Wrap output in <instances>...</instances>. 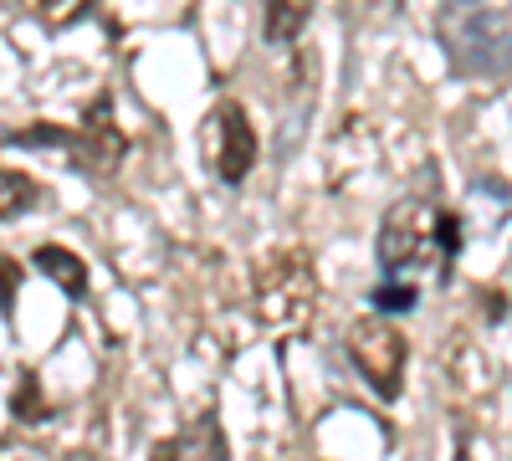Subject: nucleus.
Listing matches in <instances>:
<instances>
[{"label":"nucleus","instance_id":"obj_1","mask_svg":"<svg viewBox=\"0 0 512 461\" xmlns=\"http://www.w3.org/2000/svg\"><path fill=\"white\" fill-rule=\"evenodd\" d=\"M441 47L451 57V72L477 82H507L512 77V26L492 0H446L441 6Z\"/></svg>","mask_w":512,"mask_h":461},{"label":"nucleus","instance_id":"obj_2","mask_svg":"<svg viewBox=\"0 0 512 461\" xmlns=\"http://www.w3.org/2000/svg\"><path fill=\"white\" fill-rule=\"evenodd\" d=\"M379 277H410L420 267H441V205L425 195H400L374 236Z\"/></svg>","mask_w":512,"mask_h":461},{"label":"nucleus","instance_id":"obj_3","mask_svg":"<svg viewBox=\"0 0 512 461\" xmlns=\"http://www.w3.org/2000/svg\"><path fill=\"white\" fill-rule=\"evenodd\" d=\"M200 144H205V159H210V170H216L221 185H246V175L256 170V129L236 98H221L210 108Z\"/></svg>","mask_w":512,"mask_h":461},{"label":"nucleus","instance_id":"obj_4","mask_svg":"<svg viewBox=\"0 0 512 461\" xmlns=\"http://www.w3.org/2000/svg\"><path fill=\"white\" fill-rule=\"evenodd\" d=\"M405 354H410L405 339L384 318H359L349 328V359H354V369L369 380V390L379 400H400V390H405Z\"/></svg>","mask_w":512,"mask_h":461},{"label":"nucleus","instance_id":"obj_5","mask_svg":"<svg viewBox=\"0 0 512 461\" xmlns=\"http://www.w3.org/2000/svg\"><path fill=\"white\" fill-rule=\"evenodd\" d=\"M256 303H262L267 323H287V328H303L313 313V272L308 257H282L277 267H267L262 287H256Z\"/></svg>","mask_w":512,"mask_h":461},{"label":"nucleus","instance_id":"obj_6","mask_svg":"<svg viewBox=\"0 0 512 461\" xmlns=\"http://www.w3.org/2000/svg\"><path fill=\"white\" fill-rule=\"evenodd\" d=\"M128 154V139L113 129V103L108 98H98L93 108H88V118H82V134H77V159L88 164V170H113V164Z\"/></svg>","mask_w":512,"mask_h":461},{"label":"nucleus","instance_id":"obj_7","mask_svg":"<svg viewBox=\"0 0 512 461\" xmlns=\"http://www.w3.org/2000/svg\"><path fill=\"white\" fill-rule=\"evenodd\" d=\"M31 262H36V272H41V277H52L72 303H77V298H88V262H82L77 251H67V246L47 241V246H36V251H31Z\"/></svg>","mask_w":512,"mask_h":461},{"label":"nucleus","instance_id":"obj_8","mask_svg":"<svg viewBox=\"0 0 512 461\" xmlns=\"http://www.w3.org/2000/svg\"><path fill=\"white\" fill-rule=\"evenodd\" d=\"M313 21V0H262V36L272 47H292Z\"/></svg>","mask_w":512,"mask_h":461},{"label":"nucleus","instance_id":"obj_9","mask_svg":"<svg viewBox=\"0 0 512 461\" xmlns=\"http://www.w3.org/2000/svg\"><path fill=\"white\" fill-rule=\"evenodd\" d=\"M36 200H41V185L26 170H0V221H16V216L36 211Z\"/></svg>","mask_w":512,"mask_h":461},{"label":"nucleus","instance_id":"obj_10","mask_svg":"<svg viewBox=\"0 0 512 461\" xmlns=\"http://www.w3.org/2000/svg\"><path fill=\"white\" fill-rule=\"evenodd\" d=\"M415 303H420V287L410 277H379L369 287V308L374 313H410Z\"/></svg>","mask_w":512,"mask_h":461},{"label":"nucleus","instance_id":"obj_11","mask_svg":"<svg viewBox=\"0 0 512 461\" xmlns=\"http://www.w3.org/2000/svg\"><path fill=\"white\" fill-rule=\"evenodd\" d=\"M11 415H16V421H26V426H41V421H47V415H52V405L41 400V385H36V374H31V369H26L21 380H16V395H11Z\"/></svg>","mask_w":512,"mask_h":461},{"label":"nucleus","instance_id":"obj_12","mask_svg":"<svg viewBox=\"0 0 512 461\" xmlns=\"http://www.w3.org/2000/svg\"><path fill=\"white\" fill-rule=\"evenodd\" d=\"M16 287H21V267L11 257H0V313L11 323V308H16Z\"/></svg>","mask_w":512,"mask_h":461},{"label":"nucleus","instance_id":"obj_13","mask_svg":"<svg viewBox=\"0 0 512 461\" xmlns=\"http://www.w3.org/2000/svg\"><path fill=\"white\" fill-rule=\"evenodd\" d=\"M149 461H185V441H164V446H154Z\"/></svg>","mask_w":512,"mask_h":461},{"label":"nucleus","instance_id":"obj_14","mask_svg":"<svg viewBox=\"0 0 512 461\" xmlns=\"http://www.w3.org/2000/svg\"><path fill=\"white\" fill-rule=\"evenodd\" d=\"M456 461H472V451H466V441L456 446Z\"/></svg>","mask_w":512,"mask_h":461}]
</instances>
